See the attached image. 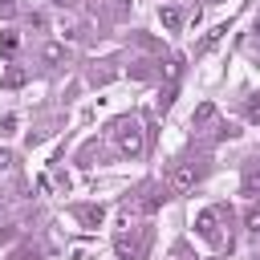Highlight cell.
<instances>
[{"instance_id": "obj_1", "label": "cell", "mask_w": 260, "mask_h": 260, "mask_svg": "<svg viewBox=\"0 0 260 260\" xmlns=\"http://www.w3.org/2000/svg\"><path fill=\"white\" fill-rule=\"evenodd\" d=\"M114 142H118V150L122 154H142V146H146V138H142V126L134 122V118H122V122H114Z\"/></svg>"}, {"instance_id": "obj_2", "label": "cell", "mask_w": 260, "mask_h": 260, "mask_svg": "<svg viewBox=\"0 0 260 260\" xmlns=\"http://www.w3.org/2000/svg\"><path fill=\"white\" fill-rule=\"evenodd\" d=\"M195 232L211 244V248H223V232H219V207H203L195 215Z\"/></svg>"}, {"instance_id": "obj_3", "label": "cell", "mask_w": 260, "mask_h": 260, "mask_svg": "<svg viewBox=\"0 0 260 260\" xmlns=\"http://www.w3.org/2000/svg\"><path fill=\"white\" fill-rule=\"evenodd\" d=\"M199 175H203V171H199L195 162H179V167L171 171V187H175V191H191V187L199 183Z\"/></svg>"}, {"instance_id": "obj_4", "label": "cell", "mask_w": 260, "mask_h": 260, "mask_svg": "<svg viewBox=\"0 0 260 260\" xmlns=\"http://www.w3.org/2000/svg\"><path fill=\"white\" fill-rule=\"evenodd\" d=\"M158 20H162L167 32H179V28H183V12H179L175 4H162V8H158Z\"/></svg>"}, {"instance_id": "obj_5", "label": "cell", "mask_w": 260, "mask_h": 260, "mask_svg": "<svg viewBox=\"0 0 260 260\" xmlns=\"http://www.w3.org/2000/svg\"><path fill=\"white\" fill-rule=\"evenodd\" d=\"M244 195H260V162H252L244 171Z\"/></svg>"}, {"instance_id": "obj_6", "label": "cell", "mask_w": 260, "mask_h": 260, "mask_svg": "<svg viewBox=\"0 0 260 260\" xmlns=\"http://www.w3.org/2000/svg\"><path fill=\"white\" fill-rule=\"evenodd\" d=\"M73 215H77V219H81V223H89V228H98V223H102V215H106V211H102V207H73Z\"/></svg>"}, {"instance_id": "obj_7", "label": "cell", "mask_w": 260, "mask_h": 260, "mask_svg": "<svg viewBox=\"0 0 260 260\" xmlns=\"http://www.w3.org/2000/svg\"><path fill=\"white\" fill-rule=\"evenodd\" d=\"M244 228H248V232L260 240V203H252V207L244 211Z\"/></svg>"}, {"instance_id": "obj_8", "label": "cell", "mask_w": 260, "mask_h": 260, "mask_svg": "<svg viewBox=\"0 0 260 260\" xmlns=\"http://www.w3.org/2000/svg\"><path fill=\"white\" fill-rule=\"evenodd\" d=\"M211 118H215V106H211V102L195 106V114H191V122H195V126H203V122H211Z\"/></svg>"}, {"instance_id": "obj_9", "label": "cell", "mask_w": 260, "mask_h": 260, "mask_svg": "<svg viewBox=\"0 0 260 260\" xmlns=\"http://www.w3.org/2000/svg\"><path fill=\"white\" fill-rule=\"evenodd\" d=\"M223 37H228V24H215V28H211V32L203 37V45H199V49H211V45H219Z\"/></svg>"}, {"instance_id": "obj_10", "label": "cell", "mask_w": 260, "mask_h": 260, "mask_svg": "<svg viewBox=\"0 0 260 260\" xmlns=\"http://www.w3.org/2000/svg\"><path fill=\"white\" fill-rule=\"evenodd\" d=\"M41 57H45L49 65H57V61H65V45H45V49H41Z\"/></svg>"}, {"instance_id": "obj_11", "label": "cell", "mask_w": 260, "mask_h": 260, "mask_svg": "<svg viewBox=\"0 0 260 260\" xmlns=\"http://www.w3.org/2000/svg\"><path fill=\"white\" fill-rule=\"evenodd\" d=\"M0 85H4V89H16V85H24V69H8V73L0 77Z\"/></svg>"}, {"instance_id": "obj_12", "label": "cell", "mask_w": 260, "mask_h": 260, "mask_svg": "<svg viewBox=\"0 0 260 260\" xmlns=\"http://www.w3.org/2000/svg\"><path fill=\"white\" fill-rule=\"evenodd\" d=\"M162 199H167L162 191H146V199H142V211H146V215H150V211H158V207H162Z\"/></svg>"}, {"instance_id": "obj_13", "label": "cell", "mask_w": 260, "mask_h": 260, "mask_svg": "<svg viewBox=\"0 0 260 260\" xmlns=\"http://www.w3.org/2000/svg\"><path fill=\"white\" fill-rule=\"evenodd\" d=\"M244 118H248V122H260V93H252V98H248V106H244Z\"/></svg>"}, {"instance_id": "obj_14", "label": "cell", "mask_w": 260, "mask_h": 260, "mask_svg": "<svg viewBox=\"0 0 260 260\" xmlns=\"http://www.w3.org/2000/svg\"><path fill=\"white\" fill-rule=\"evenodd\" d=\"M16 45H20V41H16V32H0V53H8V57H12V53H16Z\"/></svg>"}, {"instance_id": "obj_15", "label": "cell", "mask_w": 260, "mask_h": 260, "mask_svg": "<svg viewBox=\"0 0 260 260\" xmlns=\"http://www.w3.org/2000/svg\"><path fill=\"white\" fill-rule=\"evenodd\" d=\"M12 260H37V252H32V248H20V252H16Z\"/></svg>"}, {"instance_id": "obj_16", "label": "cell", "mask_w": 260, "mask_h": 260, "mask_svg": "<svg viewBox=\"0 0 260 260\" xmlns=\"http://www.w3.org/2000/svg\"><path fill=\"white\" fill-rule=\"evenodd\" d=\"M8 162H12V154H8V150H0V171H4Z\"/></svg>"}, {"instance_id": "obj_17", "label": "cell", "mask_w": 260, "mask_h": 260, "mask_svg": "<svg viewBox=\"0 0 260 260\" xmlns=\"http://www.w3.org/2000/svg\"><path fill=\"white\" fill-rule=\"evenodd\" d=\"M12 12V0H0V16H8Z\"/></svg>"}, {"instance_id": "obj_18", "label": "cell", "mask_w": 260, "mask_h": 260, "mask_svg": "<svg viewBox=\"0 0 260 260\" xmlns=\"http://www.w3.org/2000/svg\"><path fill=\"white\" fill-rule=\"evenodd\" d=\"M256 32H260V20H256Z\"/></svg>"}, {"instance_id": "obj_19", "label": "cell", "mask_w": 260, "mask_h": 260, "mask_svg": "<svg viewBox=\"0 0 260 260\" xmlns=\"http://www.w3.org/2000/svg\"><path fill=\"white\" fill-rule=\"evenodd\" d=\"M211 4H219V0H211Z\"/></svg>"}]
</instances>
